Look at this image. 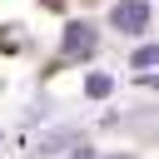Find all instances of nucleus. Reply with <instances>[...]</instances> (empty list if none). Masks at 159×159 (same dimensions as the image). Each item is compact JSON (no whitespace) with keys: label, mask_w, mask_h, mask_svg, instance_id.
<instances>
[{"label":"nucleus","mask_w":159,"mask_h":159,"mask_svg":"<svg viewBox=\"0 0 159 159\" xmlns=\"http://www.w3.org/2000/svg\"><path fill=\"white\" fill-rule=\"evenodd\" d=\"M144 20H149V5H144V0H124V5L114 10V25H119V30H144Z\"/></svg>","instance_id":"1"},{"label":"nucleus","mask_w":159,"mask_h":159,"mask_svg":"<svg viewBox=\"0 0 159 159\" xmlns=\"http://www.w3.org/2000/svg\"><path fill=\"white\" fill-rule=\"evenodd\" d=\"M65 50H70V55H84V50H89V25H75V30H70V45H65Z\"/></svg>","instance_id":"2"}]
</instances>
